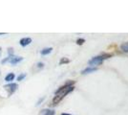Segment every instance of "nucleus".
I'll return each mask as SVG.
<instances>
[{
	"mask_svg": "<svg viewBox=\"0 0 128 115\" xmlns=\"http://www.w3.org/2000/svg\"><path fill=\"white\" fill-rule=\"evenodd\" d=\"M111 57H113L112 54H109V53H103V54H102L100 56H98V57H94V58H92V59L88 61V64H89L90 66L98 65V64L102 63V61H103V60H107V59H109V58H111Z\"/></svg>",
	"mask_w": 128,
	"mask_h": 115,
	"instance_id": "obj_1",
	"label": "nucleus"
},
{
	"mask_svg": "<svg viewBox=\"0 0 128 115\" xmlns=\"http://www.w3.org/2000/svg\"><path fill=\"white\" fill-rule=\"evenodd\" d=\"M17 87H18L17 83H9V84L4 85V88H6V89L9 91V94H10V95L12 94L14 92H16Z\"/></svg>",
	"mask_w": 128,
	"mask_h": 115,
	"instance_id": "obj_2",
	"label": "nucleus"
},
{
	"mask_svg": "<svg viewBox=\"0 0 128 115\" xmlns=\"http://www.w3.org/2000/svg\"><path fill=\"white\" fill-rule=\"evenodd\" d=\"M74 84H75V81H68V82H65V84H63L62 86H60V87L56 91V93H58V92L63 90V89H66V88L70 87V86H74Z\"/></svg>",
	"mask_w": 128,
	"mask_h": 115,
	"instance_id": "obj_3",
	"label": "nucleus"
},
{
	"mask_svg": "<svg viewBox=\"0 0 128 115\" xmlns=\"http://www.w3.org/2000/svg\"><path fill=\"white\" fill-rule=\"evenodd\" d=\"M64 97L61 95V94H58V95H56L54 97L53 99V105H56L58 104H59L61 101H62V99H63Z\"/></svg>",
	"mask_w": 128,
	"mask_h": 115,
	"instance_id": "obj_4",
	"label": "nucleus"
},
{
	"mask_svg": "<svg viewBox=\"0 0 128 115\" xmlns=\"http://www.w3.org/2000/svg\"><path fill=\"white\" fill-rule=\"evenodd\" d=\"M31 42H32V38H21L20 41H19L20 45L23 46V47H25V46H27V45H29Z\"/></svg>",
	"mask_w": 128,
	"mask_h": 115,
	"instance_id": "obj_5",
	"label": "nucleus"
},
{
	"mask_svg": "<svg viewBox=\"0 0 128 115\" xmlns=\"http://www.w3.org/2000/svg\"><path fill=\"white\" fill-rule=\"evenodd\" d=\"M22 60H23V58H22V57H14V58L10 60V62H11V64H12V65H16L17 63H19L20 61H22Z\"/></svg>",
	"mask_w": 128,
	"mask_h": 115,
	"instance_id": "obj_6",
	"label": "nucleus"
},
{
	"mask_svg": "<svg viewBox=\"0 0 128 115\" xmlns=\"http://www.w3.org/2000/svg\"><path fill=\"white\" fill-rule=\"evenodd\" d=\"M96 70H98L96 67H87L84 70H82L81 74H89L91 72H95V71H96Z\"/></svg>",
	"mask_w": 128,
	"mask_h": 115,
	"instance_id": "obj_7",
	"label": "nucleus"
},
{
	"mask_svg": "<svg viewBox=\"0 0 128 115\" xmlns=\"http://www.w3.org/2000/svg\"><path fill=\"white\" fill-rule=\"evenodd\" d=\"M54 110L52 109H43L41 111V115H54Z\"/></svg>",
	"mask_w": 128,
	"mask_h": 115,
	"instance_id": "obj_8",
	"label": "nucleus"
},
{
	"mask_svg": "<svg viewBox=\"0 0 128 115\" xmlns=\"http://www.w3.org/2000/svg\"><path fill=\"white\" fill-rule=\"evenodd\" d=\"M52 50H53V48L52 47H49V48H44L43 50H41V55L42 56H46V55H49L51 52H52Z\"/></svg>",
	"mask_w": 128,
	"mask_h": 115,
	"instance_id": "obj_9",
	"label": "nucleus"
},
{
	"mask_svg": "<svg viewBox=\"0 0 128 115\" xmlns=\"http://www.w3.org/2000/svg\"><path fill=\"white\" fill-rule=\"evenodd\" d=\"M14 78H16V75L14 73H10L5 77V81L6 82H12V81H14Z\"/></svg>",
	"mask_w": 128,
	"mask_h": 115,
	"instance_id": "obj_10",
	"label": "nucleus"
},
{
	"mask_svg": "<svg viewBox=\"0 0 128 115\" xmlns=\"http://www.w3.org/2000/svg\"><path fill=\"white\" fill-rule=\"evenodd\" d=\"M120 49L122 50L123 52L128 53V42H125V43L122 44V45H120Z\"/></svg>",
	"mask_w": 128,
	"mask_h": 115,
	"instance_id": "obj_11",
	"label": "nucleus"
},
{
	"mask_svg": "<svg viewBox=\"0 0 128 115\" xmlns=\"http://www.w3.org/2000/svg\"><path fill=\"white\" fill-rule=\"evenodd\" d=\"M70 60L67 58H61V60H59V64H65V63H69Z\"/></svg>",
	"mask_w": 128,
	"mask_h": 115,
	"instance_id": "obj_12",
	"label": "nucleus"
},
{
	"mask_svg": "<svg viewBox=\"0 0 128 115\" xmlns=\"http://www.w3.org/2000/svg\"><path fill=\"white\" fill-rule=\"evenodd\" d=\"M84 42H85V39H84V38H78V39L76 40V44H78V45H82Z\"/></svg>",
	"mask_w": 128,
	"mask_h": 115,
	"instance_id": "obj_13",
	"label": "nucleus"
},
{
	"mask_svg": "<svg viewBox=\"0 0 128 115\" xmlns=\"http://www.w3.org/2000/svg\"><path fill=\"white\" fill-rule=\"evenodd\" d=\"M25 77H26V74H20L19 76L17 77V81H19V82H20V81H22Z\"/></svg>",
	"mask_w": 128,
	"mask_h": 115,
	"instance_id": "obj_14",
	"label": "nucleus"
},
{
	"mask_svg": "<svg viewBox=\"0 0 128 115\" xmlns=\"http://www.w3.org/2000/svg\"><path fill=\"white\" fill-rule=\"evenodd\" d=\"M8 53L10 54V56L12 55V53H14V48H12V47H9V48H8Z\"/></svg>",
	"mask_w": 128,
	"mask_h": 115,
	"instance_id": "obj_15",
	"label": "nucleus"
},
{
	"mask_svg": "<svg viewBox=\"0 0 128 115\" xmlns=\"http://www.w3.org/2000/svg\"><path fill=\"white\" fill-rule=\"evenodd\" d=\"M43 66H44V63H43V62H38V68H43Z\"/></svg>",
	"mask_w": 128,
	"mask_h": 115,
	"instance_id": "obj_16",
	"label": "nucleus"
},
{
	"mask_svg": "<svg viewBox=\"0 0 128 115\" xmlns=\"http://www.w3.org/2000/svg\"><path fill=\"white\" fill-rule=\"evenodd\" d=\"M43 100H44V98H41V99H40V100H39V101L38 102V104H36V105H38V104H40V103H41V102H43Z\"/></svg>",
	"mask_w": 128,
	"mask_h": 115,
	"instance_id": "obj_17",
	"label": "nucleus"
},
{
	"mask_svg": "<svg viewBox=\"0 0 128 115\" xmlns=\"http://www.w3.org/2000/svg\"><path fill=\"white\" fill-rule=\"evenodd\" d=\"M61 115H72V114H68V113H61Z\"/></svg>",
	"mask_w": 128,
	"mask_h": 115,
	"instance_id": "obj_18",
	"label": "nucleus"
},
{
	"mask_svg": "<svg viewBox=\"0 0 128 115\" xmlns=\"http://www.w3.org/2000/svg\"><path fill=\"white\" fill-rule=\"evenodd\" d=\"M2 35H6L5 33H0V36H2Z\"/></svg>",
	"mask_w": 128,
	"mask_h": 115,
	"instance_id": "obj_19",
	"label": "nucleus"
},
{
	"mask_svg": "<svg viewBox=\"0 0 128 115\" xmlns=\"http://www.w3.org/2000/svg\"><path fill=\"white\" fill-rule=\"evenodd\" d=\"M0 53H1V48H0Z\"/></svg>",
	"mask_w": 128,
	"mask_h": 115,
	"instance_id": "obj_20",
	"label": "nucleus"
}]
</instances>
